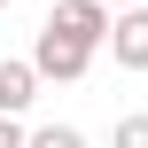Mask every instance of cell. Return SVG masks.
<instances>
[{
  "label": "cell",
  "instance_id": "3",
  "mask_svg": "<svg viewBox=\"0 0 148 148\" xmlns=\"http://www.w3.org/2000/svg\"><path fill=\"white\" fill-rule=\"evenodd\" d=\"M109 47H117V62H125V70H148V8L109 16Z\"/></svg>",
  "mask_w": 148,
  "mask_h": 148
},
{
  "label": "cell",
  "instance_id": "9",
  "mask_svg": "<svg viewBox=\"0 0 148 148\" xmlns=\"http://www.w3.org/2000/svg\"><path fill=\"white\" fill-rule=\"evenodd\" d=\"M0 8H8V0H0Z\"/></svg>",
  "mask_w": 148,
  "mask_h": 148
},
{
  "label": "cell",
  "instance_id": "1",
  "mask_svg": "<svg viewBox=\"0 0 148 148\" xmlns=\"http://www.w3.org/2000/svg\"><path fill=\"white\" fill-rule=\"evenodd\" d=\"M39 31H55V39H70V47H101L109 39V8H94V0H55V16L39 23Z\"/></svg>",
  "mask_w": 148,
  "mask_h": 148
},
{
  "label": "cell",
  "instance_id": "4",
  "mask_svg": "<svg viewBox=\"0 0 148 148\" xmlns=\"http://www.w3.org/2000/svg\"><path fill=\"white\" fill-rule=\"evenodd\" d=\"M39 101V78H31V62H0V117H23Z\"/></svg>",
  "mask_w": 148,
  "mask_h": 148
},
{
  "label": "cell",
  "instance_id": "8",
  "mask_svg": "<svg viewBox=\"0 0 148 148\" xmlns=\"http://www.w3.org/2000/svg\"><path fill=\"white\" fill-rule=\"evenodd\" d=\"M94 8H117V16H125V8H133V0H94Z\"/></svg>",
  "mask_w": 148,
  "mask_h": 148
},
{
  "label": "cell",
  "instance_id": "5",
  "mask_svg": "<svg viewBox=\"0 0 148 148\" xmlns=\"http://www.w3.org/2000/svg\"><path fill=\"white\" fill-rule=\"evenodd\" d=\"M23 148H86L78 125H39V133H23Z\"/></svg>",
  "mask_w": 148,
  "mask_h": 148
},
{
  "label": "cell",
  "instance_id": "6",
  "mask_svg": "<svg viewBox=\"0 0 148 148\" xmlns=\"http://www.w3.org/2000/svg\"><path fill=\"white\" fill-rule=\"evenodd\" d=\"M117 148H148V117H117Z\"/></svg>",
  "mask_w": 148,
  "mask_h": 148
},
{
  "label": "cell",
  "instance_id": "7",
  "mask_svg": "<svg viewBox=\"0 0 148 148\" xmlns=\"http://www.w3.org/2000/svg\"><path fill=\"white\" fill-rule=\"evenodd\" d=\"M0 148H23V125L16 117H0Z\"/></svg>",
  "mask_w": 148,
  "mask_h": 148
},
{
  "label": "cell",
  "instance_id": "2",
  "mask_svg": "<svg viewBox=\"0 0 148 148\" xmlns=\"http://www.w3.org/2000/svg\"><path fill=\"white\" fill-rule=\"evenodd\" d=\"M86 70H94V55H86V47H70V39H55V31H39V47H31V78H62V86H70V78H86Z\"/></svg>",
  "mask_w": 148,
  "mask_h": 148
}]
</instances>
